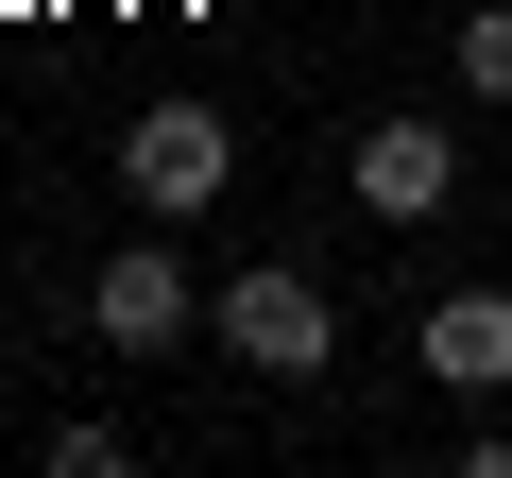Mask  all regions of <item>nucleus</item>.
<instances>
[{"mask_svg":"<svg viewBox=\"0 0 512 478\" xmlns=\"http://www.w3.org/2000/svg\"><path fill=\"white\" fill-rule=\"evenodd\" d=\"M461 86H478V103H512V0H478V18H461Z\"/></svg>","mask_w":512,"mask_h":478,"instance_id":"6","label":"nucleus"},{"mask_svg":"<svg viewBox=\"0 0 512 478\" xmlns=\"http://www.w3.org/2000/svg\"><path fill=\"white\" fill-rule=\"evenodd\" d=\"M410 359H427L444 393H512V291H444V308L410 325Z\"/></svg>","mask_w":512,"mask_h":478,"instance_id":"5","label":"nucleus"},{"mask_svg":"<svg viewBox=\"0 0 512 478\" xmlns=\"http://www.w3.org/2000/svg\"><path fill=\"white\" fill-rule=\"evenodd\" d=\"M222 171H239L222 103H137V120H120V188H137V222H205Z\"/></svg>","mask_w":512,"mask_h":478,"instance_id":"2","label":"nucleus"},{"mask_svg":"<svg viewBox=\"0 0 512 478\" xmlns=\"http://www.w3.org/2000/svg\"><path fill=\"white\" fill-rule=\"evenodd\" d=\"M222 359H256L274 393H308L325 359H342V308H325V274H291V257H256V274H222Z\"/></svg>","mask_w":512,"mask_h":478,"instance_id":"1","label":"nucleus"},{"mask_svg":"<svg viewBox=\"0 0 512 478\" xmlns=\"http://www.w3.org/2000/svg\"><path fill=\"white\" fill-rule=\"evenodd\" d=\"M359 205H376V222H444V205H461V137H444V120H376V137H359Z\"/></svg>","mask_w":512,"mask_h":478,"instance_id":"4","label":"nucleus"},{"mask_svg":"<svg viewBox=\"0 0 512 478\" xmlns=\"http://www.w3.org/2000/svg\"><path fill=\"white\" fill-rule=\"evenodd\" d=\"M188 308H205V291H188V257H171V239H120V257L86 274V325H103L120 359H154V342H188Z\"/></svg>","mask_w":512,"mask_h":478,"instance_id":"3","label":"nucleus"}]
</instances>
